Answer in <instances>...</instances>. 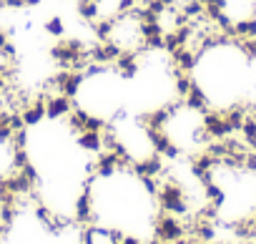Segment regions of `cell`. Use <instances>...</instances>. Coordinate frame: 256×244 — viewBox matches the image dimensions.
Here are the masks:
<instances>
[{
  "instance_id": "obj_1",
  "label": "cell",
  "mask_w": 256,
  "mask_h": 244,
  "mask_svg": "<svg viewBox=\"0 0 256 244\" xmlns=\"http://www.w3.org/2000/svg\"><path fill=\"white\" fill-rule=\"evenodd\" d=\"M73 98L68 96H60V93H53L46 98V116L48 118H68V113L73 111Z\"/></svg>"
},
{
  "instance_id": "obj_2",
  "label": "cell",
  "mask_w": 256,
  "mask_h": 244,
  "mask_svg": "<svg viewBox=\"0 0 256 244\" xmlns=\"http://www.w3.org/2000/svg\"><path fill=\"white\" fill-rule=\"evenodd\" d=\"M46 33L53 36V38H60V36L66 33V23H63V18H50V21L46 23Z\"/></svg>"
},
{
  "instance_id": "obj_3",
  "label": "cell",
  "mask_w": 256,
  "mask_h": 244,
  "mask_svg": "<svg viewBox=\"0 0 256 244\" xmlns=\"http://www.w3.org/2000/svg\"><path fill=\"white\" fill-rule=\"evenodd\" d=\"M201 3H206V0H201Z\"/></svg>"
}]
</instances>
